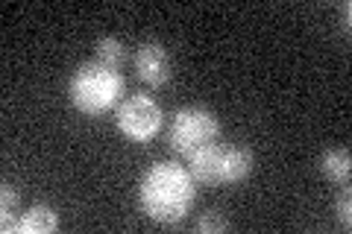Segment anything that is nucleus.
<instances>
[{
  "label": "nucleus",
  "instance_id": "nucleus-6",
  "mask_svg": "<svg viewBox=\"0 0 352 234\" xmlns=\"http://www.w3.org/2000/svg\"><path fill=\"white\" fill-rule=\"evenodd\" d=\"M252 167H256V155L250 147L220 143V185H238L250 179Z\"/></svg>",
  "mask_w": 352,
  "mask_h": 234
},
{
  "label": "nucleus",
  "instance_id": "nucleus-3",
  "mask_svg": "<svg viewBox=\"0 0 352 234\" xmlns=\"http://www.w3.org/2000/svg\"><path fill=\"white\" fill-rule=\"evenodd\" d=\"M220 138V120L214 111H208L203 106H182L173 115L170 124V147L188 159L197 150L208 147Z\"/></svg>",
  "mask_w": 352,
  "mask_h": 234
},
{
  "label": "nucleus",
  "instance_id": "nucleus-13",
  "mask_svg": "<svg viewBox=\"0 0 352 234\" xmlns=\"http://www.w3.org/2000/svg\"><path fill=\"white\" fill-rule=\"evenodd\" d=\"M335 211H338V220H340V226H344V231H349L352 229V196L340 194L335 202Z\"/></svg>",
  "mask_w": 352,
  "mask_h": 234
},
{
  "label": "nucleus",
  "instance_id": "nucleus-8",
  "mask_svg": "<svg viewBox=\"0 0 352 234\" xmlns=\"http://www.w3.org/2000/svg\"><path fill=\"white\" fill-rule=\"evenodd\" d=\"M59 229V214L47 202H36L27 208L15 222V234H50Z\"/></svg>",
  "mask_w": 352,
  "mask_h": 234
},
{
  "label": "nucleus",
  "instance_id": "nucleus-1",
  "mask_svg": "<svg viewBox=\"0 0 352 234\" xmlns=\"http://www.w3.org/2000/svg\"><path fill=\"white\" fill-rule=\"evenodd\" d=\"M197 199V182L188 167L159 161L144 170L138 182V205L159 226H176L188 217Z\"/></svg>",
  "mask_w": 352,
  "mask_h": 234
},
{
  "label": "nucleus",
  "instance_id": "nucleus-2",
  "mask_svg": "<svg viewBox=\"0 0 352 234\" xmlns=\"http://www.w3.org/2000/svg\"><path fill=\"white\" fill-rule=\"evenodd\" d=\"M68 97L74 108L85 117H100L126 100V76L103 62H85L74 71Z\"/></svg>",
  "mask_w": 352,
  "mask_h": 234
},
{
  "label": "nucleus",
  "instance_id": "nucleus-9",
  "mask_svg": "<svg viewBox=\"0 0 352 234\" xmlns=\"http://www.w3.org/2000/svg\"><path fill=\"white\" fill-rule=\"evenodd\" d=\"M317 167H320V173L326 176L329 182L335 185H346L349 182V173H352V155L349 150H326L320 155V161H317Z\"/></svg>",
  "mask_w": 352,
  "mask_h": 234
},
{
  "label": "nucleus",
  "instance_id": "nucleus-4",
  "mask_svg": "<svg viewBox=\"0 0 352 234\" xmlns=\"http://www.w3.org/2000/svg\"><path fill=\"white\" fill-rule=\"evenodd\" d=\"M115 124L124 138L135 143H147L162 132L164 115H162V106L150 94H129L115 108Z\"/></svg>",
  "mask_w": 352,
  "mask_h": 234
},
{
  "label": "nucleus",
  "instance_id": "nucleus-11",
  "mask_svg": "<svg viewBox=\"0 0 352 234\" xmlns=\"http://www.w3.org/2000/svg\"><path fill=\"white\" fill-rule=\"evenodd\" d=\"M18 202L21 196L18 191L9 182H3V187H0V231L3 234H12L15 231V211H18Z\"/></svg>",
  "mask_w": 352,
  "mask_h": 234
},
{
  "label": "nucleus",
  "instance_id": "nucleus-7",
  "mask_svg": "<svg viewBox=\"0 0 352 234\" xmlns=\"http://www.w3.org/2000/svg\"><path fill=\"white\" fill-rule=\"evenodd\" d=\"M188 173L197 185H220V141L188 155Z\"/></svg>",
  "mask_w": 352,
  "mask_h": 234
},
{
  "label": "nucleus",
  "instance_id": "nucleus-5",
  "mask_svg": "<svg viewBox=\"0 0 352 234\" xmlns=\"http://www.w3.org/2000/svg\"><path fill=\"white\" fill-rule=\"evenodd\" d=\"M132 68H135V76L144 85L162 88L170 82L173 76V65H170V53L162 41H141L135 53H132Z\"/></svg>",
  "mask_w": 352,
  "mask_h": 234
},
{
  "label": "nucleus",
  "instance_id": "nucleus-10",
  "mask_svg": "<svg viewBox=\"0 0 352 234\" xmlns=\"http://www.w3.org/2000/svg\"><path fill=\"white\" fill-rule=\"evenodd\" d=\"M94 53H97V62L109 65V68L120 71L126 65V44L115 38V36H100L94 44Z\"/></svg>",
  "mask_w": 352,
  "mask_h": 234
},
{
  "label": "nucleus",
  "instance_id": "nucleus-12",
  "mask_svg": "<svg viewBox=\"0 0 352 234\" xmlns=\"http://www.w3.org/2000/svg\"><path fill=\"white\" fill-rule=\"evenodd\" d=\"M197 231L200 234H223V231H229V220L223 214H217V211H206V214L197 220Z\"/></svg>",
  "mask_w": 352,
  "mask_h": 234
}]
</instances>
